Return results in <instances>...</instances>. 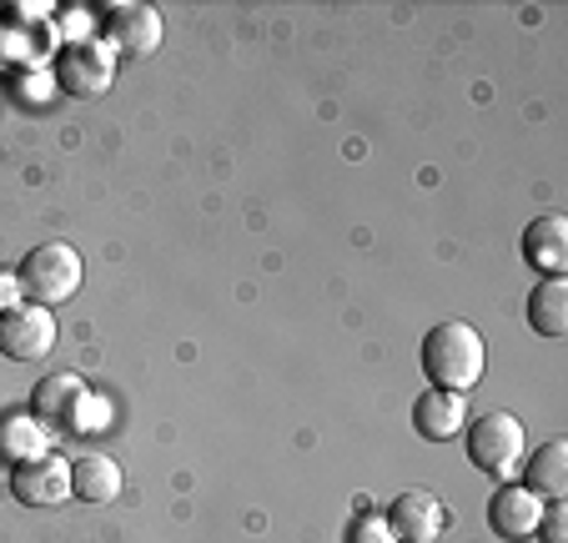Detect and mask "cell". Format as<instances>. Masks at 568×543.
I'll use <instances>...</instances> for the list:
<instances>
[{"label": "cell", "instance_id": "cell-1", "mask_svg": "<svg viewBox=\"0 0 568 543\" xmlns=\"http://www.w3.org/2000/svg\"><path fill=\"white\" fill-rule=\"evenodd\" d=\"M418 362H423V378H428L433 388L468 398L473 388L483 383V373H488V342H483V332L473 328V322L448 318L423 338Z\"/></svg>", "mask_w": 568, "mask_h": 543}, {"label": "cell", "instance_id": "cell-2", "mask_svg": "<svg viewBox=\"0 0 568 543\" xmlns=\"http://www.w3.org/2000/svg\"><path fill=\"white\" fill-rule=\"evenodd\" d=\"M81 278H87V262H81V252L71 242H41L26 252L21 272H16V288H21L26 302L55 312L61 302H71L81 292Z\"/></svg>", "mask_w": 568, "mask_h": 543}, {"label": "cell", "instance_id": "cell-3", "mask_svg": "<svg viewBox=\"0 0 568 543\" xmlns=\"http://www.w3.org/2000/svg\"><path fill=\"white\" fill-rule=\"evenodd\" d=\"M463 448H468V463L488 479H504L514 483L518 469H524V453H528V433L514 413H483L463 428Z\"/></svg>", "mask_w": 568, "mask_h": 543}, {"label": "cell", "instance_id": "cell-4", "mask_svg": "<svg viewBox=\"0 0 568 543\" xmlns=\"http://www.w3.org/2000/svg\"><path fill=\"white\" fill-rule=\"evenodd\" d=\"M111 76H116V56L97 41H71L55 61V86L75 101H97L111 91Z\"/></svg>", "mask_w": 568, "mask_h": 543}, {"label": "cell", "instance_id": "cell-5", "mask_svg": "<svg viewBox=\"0 0 568 543\" xmlns=\"http://www.w3.org/2000/svg\"><path fill=\"white\" fill-rule=\"evenodd\" d=\"M55 348V312L36 302H16L0 312V352L11 362H36Z\"/></svg>", "mask_w": 568, "mask_h": 543}, {"label": "cell", "instance_id": "cell-6", "mask_svg": "<svg viewBox=\"0 0 568 543\" xmlns=\"http://www.w3.org/2000/svg\"><path fill=\"white\" fill-rule=\"evenodd\" d=\"M101 36H106L101 46H106L111 56L141 61V56H151L161 46V16L151 11V6H141V0H121V6H111L106 11Z\"/></svg>", "mask_w": 568, "mask_h": 543}, {"label": "cell", "instance_id": "cell-7", "mask_svg": "<svg viewBox=\"0 0 568 543\" xmlns=\"http://www.w3.org/2000/svg\"><path fill=\"white\" fill-rule=\"evenodd\" d=\"M87 408H91V388H87V378H75V373H51L31 393V413L41 423L61 428V433H81L87 428Z\"/></svg>", "mask_w": 568, "mask_h": 543}, {"label": "cell", "instance_id": "cell-8", "mask_svg": "<svg viewBox=\"0 0 568 543\" xmlns=\"http://www.w3.org/2000/svg\"><path fill=\"white\" fill-rule=\"evenodd\" d=\"M11 499L26 503V509H55V503L71 499V459H31L11 469Z\"/></svg>", "mask_w": 568, "mask_h": 543}, {"label": "cell", "instance_id": "cell-9", "mask_svg": "<svg viewBox=\"0 0 568 543\" xmlns=\"http://www.w3.org/2000/svg\"><path fill=\"white\" fill-rule=\"evenodd\" d=\"M443 529H448V509H443V499L428 489L397 493L393 509H387V533H393L397 543H438Z\"/></svg>", "mask_w": 568, "mask_h": 543}, {"label": "cell", "instance_id": "cell-10", "mask_svg": "<svg viewBox=\"0 0 568 543\" xmlns=\"http://www.w3.org/2000/svg\"><path fill=\"white\" fill-rule=\"evenodd\" d=\"M538 513H544V499H538V493H528L524 483H504V489L488 499V529L508 543L534 539Z\"/></svg>", "mask_w": 568, "mask_h": 543}, {"label": "cell", "instance_id": "cell-11", "mask_svg": "<svg viewBox=\"0 0 568 543\" xmlns=\"http://www.w3.org/2000/svg\"><path fill=\"white\" fill-rule=\"evenodd\" d=\"M524 262L534 267L538 278H564L568 272V222L564 217H538L524 232Z\"/></svg>", "mask_w": 568, "mask_h": 543}, {"label": "cell", "instance_id": "cell-12", "mask_svg": "<svg viewBox=\"0 0 568 543\" xmlns=\"http://www.w3.org/2000/svg\"><path fill=\"white\" fill-rule=\"evenodd\" d=\"M413 428H418V438H428V443H448V438H458L463 428H468V403H463L458 393L428 388V393H418V403H413Z\"/></svg>", "mask_w": 568, "mask_h": 543}, {"label": "cell", "instance_id": "cell-13", "mask_svg": "<svg viewBox=\"0 0 568 543\" xmlns=\"http://www.w3.org/2000/svg\"><path fill=\"white\" fill-rule=\"evenodd\" d=\"M524 489L538 499H564L568 493V443L564 438H548L534 453H524Z\"/></svg>", "mask_w": 568, "mask_h": 543}, {"label": "cell", "instance_id": "cell-14", "mask_svg": "<svg viewBox=\"0 0 568 543\" xmlns=\"http://www.w3.org/2000/svg\"><path fill=\"white\" fill-rule=\"evenodd\" d=\"M528 328L548 342L564 338L568 332V278H544L528 292Z\"/></svg>", "mask_w": 568, "mask_h": 543}, {"label": "cell", "instance_id": "cell-15", "mask_svg": "<svg viewBox=\"0 0 568 543\" xmlns=\"http://www.w3.org/2000/svg\"><path fill=\"white\" fill-rule=\"evenodd\" d=\"M51 453V433H45L41 418L31 413H6L0 418V459L6 463H31Z\"/></svg>", "mask_w": 568, "mask_h": 543}, {"label": "cell", "instance_id": "cell-16", "mask_svg": "<svg viewBox=\"0 0 568 543\" xmlns=\"http://www.w3.org/2000/svg\"><path fill=\"white\" fill-rule=\"evenodd\" d=\"M71 493L87 503H116L121 499V469L106 453H81L71 459Z\"/></svg>", "mask_w": 568, "mask_h": 543}, {"label": "cell", "instance_id": "cell-17", "mask_svg": "<svg viewBox=\"0 0 568 543\" xmlns=\"http://www.w3.org/2000/svg\"><path fill=\"white\" fill-rule=\"evenodd\" d=\"M534 533L544 543H568V503L564 499H544V513H538Z\"/></svg>", "mask_w": 568, "mask_h": 543}, {"label": "cell", "instance_id": "cell-18", "mask_svg": "<svg viewBox=\"0 0 568 543\" xmlns=\"http://www.w3.org/2000/svg\"><path fill=\"white\" fill-rule=\"evenodd\" d=\"M16 97H21L26 107H45V101L55 97V76H45V71H26V76H16Z\"/></svg>", "mask_w": 568, "mask_h": 543}, {"label": "cell", "instance_id": "cell-19", "mask_svg": "<svg viewBox=\"0 0 568 543\" xmlns=\"http://www.w3.org/2000/svg\"><path fill=\"white\" fill-rule=\"evenodd\" d=\"M383 533H387V523H357L353 543H383Z\"/></svg>", "mask_w": 568, "mask_h": 543}]
</instances>
